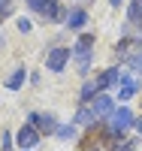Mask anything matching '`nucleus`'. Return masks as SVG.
<instances>
[{
  "mask_svg": "<svg viewBox=\"0 0 142 151\" xmlns=\"http://www.w3.org/2000/svg\"><path fill=\"white\" fill-rule=\"evenodd\" d=\"M91 48H94V36L91 33H82L79 40H76V64H79V73H88V60H91Z\"/></svg>",
  "mask_w": 142,
  "mask_h": 151,
  "instance_id": "1",
  "label": "nucleus"
},
{
  "mask_svg": "<svg viewBox=\"0 0 142 151\" xmlns=\"http://www.w3.org/2000/svg\"><path fill=\"white\" fill-rule=\"evenodd\" d=\"M130 124H133V112L121 106V109H115L109 115V133H124Z\"/></svg>",
  "mask_w": 142,
  "mask_h": 151,
  "instance_id": "2",
  "label": "nucleus"
},
{
  "mask_svg": "<svg viewBox=\"0 0 142 151\" xmlns=\"http://www.w3.org/2000/svg\"><path fill=\"white\" fill-rule=\"evenodd\" d=\"M15 139H18V145H21V148H36V142H40V130H36L33 124H24V127L18 130Z\"/></svg>",
  "mask_w": 142,
  "mask_h": 151,
  "instance_id": "3",
  "label": "nucleus"
},
{
  "mask_svg": "<svg viewBox=\"0 0 142 151\" xmlns=\"http://www.w3.org/2000/svg\"><path fill=\"white\" fill-rule=\"evenodd\" d=\"M67 58H70V52H67V48H55V52H48L45 67H48L51 73H61V70H63V64H67Z\"/></svg>",
  "mask_w": 142,
  "mask_h": 151,
  "instance_id": "4",
  "label": "nucleus"
},
{
  "mask_svg": "<svg viewBox=\"0 0 142 151\" xmlns=\"http://www.w3.org/2000/svg\"><path fill=\"white\" fill-rule=\"evenodd\" d=\"M88 109H91V115H94V118H103V115H112V97L100 94V97H97V100H94V103L88 106Z\"/></svg>",
  "mask_w": 142,
  "mask_h": 151,
  "instance_id": "5",
  "label": "nucleus"
},
{
  "mask_svg": "<svg viewBox=\"0 0 142 151\" xmlns=\"http://www.w3.org/2000/svg\"><path fill=\"white\" fill-rule=\"evenodd\" d=\"M30 124L40 133H58V124H55V115H30Z\"/></svg>",
  "mask_w": 142,
  "mask_h": 151,
  "instance_id": "6",
  "label": "nucleus"
},
{
  "mask_svg": "<svg viewBox=\"0 0 142 151\" xmlns=\"http://www.w3.org/2000/svg\"><path fill=\"white\" fill-rule=\"evenodd\" d=\"M121 79H124V76H121L118 70H106V73H103L100 79H94V82H97V88L103 91V88H109V85H115V82H121Z\"/></svg>",
  "mask_w": 142,
  "mask_h": 151,
  "instance_id": "7",
  "label": "nucleus"
},
{
  "mask_svg": "<svg viewBox=\"0 0 142 151\" xmlns=\"http://www.w3.org/2000/svg\"><path fill=\"white\" fill-rule=\"evenodd\" d=\"M127 18H130V24H142V0H130Z\"/></svg>",
  "mask_w": 142,
  "mask_h": 151,
  "instance_id": "8",
  "label": "nucleus"
},
{
  "mask_svg": "<svg viewBox=\"0 0 142 151\" xmlns=\"http://www.w3.org/2000/svg\"><path fill=\"white\" fill-rule=\"evenodd\" d=\"M136 79H130V76H127V79H124V85H121V94H118V100H130L133 94H136Z\"/></svg>",
  "mask_w": 142,
  "mask_h": 151,
  "instance_id": "9",
  "label": "nucleus"
},
{
  "mask_svg": "<svg viewBox=\"0 0 142 151\" xmlns=\"http://www.w3.org/2000/svg\"><path fill=\"white\" fill-rule=\"evenodd\" d=\"M85 21H88V15H85V9H73L70 15H67V24H70V27H82Z\"/></svg>",
  "mask_w": 142,
  "mask_h": 151,
  "instance_id": "10",
  "label": "nucleus"
},
{
  "mask_svg": "<svg viewBox=\"0 0 142 151\" xmlns=\"http://www.w3.org/2000/svg\"><path fill=\"white\" fill-rule=\"evenodd\" d=\"M24 76H27L24 70H15V73H12L9 79H6V88H9V91H18V88L24 85Z\"/></svg>",
  "mask_w": 142,
  "mask_h": 151,
  "instance_id": "11",
  "label": "nucleus"
},
{
  "mask_svg": "<svg viewBox=\"0 0 142 151\" xmlns=\"http://www.w3.org/2000/svg\"><path fill=\"white\" fill-rule=\"evenodd\" d=\"M133 48H139V40H121V42H118V55H121V58H130Z\"/></svg>",
  "mask_w": 142,
  "mask_h": 151,
  "instance_id": "12",
  "label": "nucleus"
},
{
  "mask_svg": "<svg viewBox=\"0 0 142 151\" xmlns=\"http://www.w3.org/2000/svg\"><path fill=\"white\" fill-rule=\"evenodd\" d=\"M97 118L91 115V109H88V106H82L79 112H76V124H94Z\"/></svg>",
  "mask_w": 142,
  "mask_h": 151,
  "instance_id": "13",
  "label": "nucleus"
},
{
  "mask_svg": "<svg viewBox=\"0 0 142 151\" xmlns=\"http://www.w3.org/2000/svg\"><path fill=\"white\" fill-rule=\"evenodd\" d=\"M15 9V0H0V21H6Z\"/></svg>",
  "mask_w": 142,
  "mask_h": 151,
  "instance_id": "14",
  "label": "nucleus"
},
{
  "mask_svg": "<svg viewBox=\"0 0 142 151\" xmlns=\"http://www.w3.org/2000/svg\"><path fill=\"white\" fill-rule=\"evenodd\" d=\"M127 64H130L133 73H142V52H139V55H130V60H127Z\"/></svg>",
  "mask_w": 142,
  "mask_h": 151,
  "instance_id": "15",
  "label": "nucleus"
},
{
  "mask_svg": "<svg viewBox=\"0 0 142 151\" xmlns=\"http://www.w3.org/2000/svg\"><path fill=\"white\" fill-rule=\"evenodd\" d=\"M45 3H61V0H27V6H30V9H36V12H40Z\"/></svg>",
  "mask_w": 142,
  "mask_h": 151,
  "instance_id": "16",
  "label": "nucleus"
},
{
  "mask_svg": "<svg viewBox=\"0 0 142 151\" xmlns=\"http://www.w3.org/2000/svg\"><path fill=\"white\" fill-rule=\"evenodd\" d=\"M58 136H61V139H73V136H76V127H58Z\"/></svg>",
  "mask_w": 142,
  "mask_h": 151,
  "instance_id": "17",
  "label": "nucleus"
},
{
  "mask_svg": "<svg viewBox=\"0 0 142 151\" xmlns=\"http://www.w3.org/2000/svg\"><path fill=\"white\" fill-rule=\"evenodd\" d=\"M115 151H136V142H121Z\"/></svg>",
  "mask_w": 142,
  "mask_h": 151,
  "instance_id": "18",
  "label": "nucleus"
},
{
  "mask_svg": "<svg viewBox=\"0 0 142 151\" xmlns=\"http://www.w3.org/2000/svg\"><path fill=\"white\" fill-rule=\"evenodd\" d=\"M18 30H21V33H27V30H30V21H27V18H21V21H18Z\"/></svg>",
  "mask_w": 142,
  "mask_h": 151,
  "instance_id": "19",
  "label": "nucleus"
},
{
  "mask_svg": "<svg viewBox=\"0 0 142 151\" xmlns=\"http://www.w3.org/2000/svg\"><path fill=\"white\" fill-rule=\"evenodd\" d=\"M9 145H12V139H9V136H3V151H12Z\"/></svg>",
  "mask_w": 142,
  "mask_h": 151,
  "instance_id": "20",
  "label": "nucleus"
},
{
  "mask_svg": "<svg viewBox=\"0 0 142 151\" xmlns=\"http://www.w3.org/2000/svg\"><path fill=\"white\" fill-rule=\"evenodd\" d=\"M136 130H139V133H142V118H139V121H136Z\"/></svg>",
  "mask_w": 142,
  "mask_h": 151,
  "instance_id": "21",
  "label": "nucleus"
},
{
  "mask_svg": "<svg viewBox=\"0 0 142 151\" xmlns=\"http://www.w3.org/2000/svg\"><path fill=\"white\" fill-rule=\"evenodd\" d=\"M118 3H124V0H112V6H118Z\"/></svg>",
  "mask_w": 142,
  "mask_h": 151,
  "instance_id": "22",
  "label": "nucleus"
}]
</instances>
